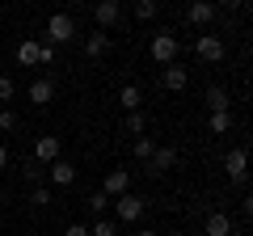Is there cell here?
Segmentation results:
<instances>
[{"instance_id": "1", "label": "cell", "mask_w": 253, "mask_h": 236, "mask_svg": "<svg viewBox=\"0 0 253 236\" xmlns=\"http://www.w3.org/2000/svg\"><path fill=\"white\" fill-rule=\"evenodd\" d=\"M148 51H152V59L161 68H169V64H177V51H181V42H177V34H169V30H161V34H152V42H148Z\"/></svg>"}, {"instance_id": "2", "label": "cell", "mask_w": 253, "mask_h": 236, "mask_svg": "<svg viewBox=\"0 0 253 236\" xmlns=\"http://www.w3.org/2000/svg\"><path fill=\"white\" fill-rule=\"evenodd\" d=\"M72 38H76V17H72V13H51V17H46V42H72Z\"/></svg>"}, {"instance_id": "3", "label": "cell", "mask_w": 253, "mask_h": 236, "mask_svg": "<svg viewBox=\"0 0 253 236\" xmlns=\"http://www.w3.org/2000/svg\"><path fill=\"white\" fill-rule=\"evenodd\" d=\"M148 211V198H139V194H123V198H114V224H139Z\"/></svg>"}, {"instance_id": "4", "label": "cell", "mask_w": 253, "mask_h": 236, "mask_svg": "<svg viewBox=\"0 0 253 236\" xmlns=\"http://www.w3.org/2000/svg\"><path fill=\"white\" fill-rule=\"evenodd\" d=\"M101 194H106V198H123V194H131V169H110Z\"/></svg>"}, {"instance_id": "5", "label": "cell", "mask_w": 253, "mask_h": 236, "mask_svg": "<svg viewBox=\"0 0 253 236\" xmlns=\"http://www.w3.org/2000/svg\"><path fill=\"white\" fill-rule=\"evenodd\" d=\"M46 182H51L55 190H68V186L76 182V164H68V160H55V164H46Z\"/></svg>"}, {"instance_id": "6", "label": "cell", "mask_w": 253, "mask_h": 236, "mask_svg": "<svg viewBox=\"0 0 253 236\" xmlns=\"http://www.w3.org/2000/svg\"><path fill=\"white\" fill-rule=\"evenodd\" d=\"M93 21H97L101 30L118 26V21H123V4H118V0H101V4H93Z\"/></svg>"}, {"instance_id": "7", "label": "cell", "mask_w": 253, "mask_h": 236, "mask_svg": "<svg viewBox=\"0 0 253 236\" xmlns=\"http://www.w3.org/2000/svg\"><path fill=\"white\" fill-rule=\"evenodd\" d=\"M194 55H199L203 64H219V59H224V42H219L215 34H203L199 42H194Z\"/></svg>"}, {"instance_id": "8", "label": "cell", "mask_w": 253, "mask_h": 236, "mask_svg": "<svg viewBox=\"0 0 253 236\" xmlns=\"http://www.w3.org/2000/svg\"><path fill=\"white\" fill-rule=\"evenodd\" d=\"M215 4H207V0H194V4H186V21L190 26H211L215 21Z\"/></svg>"}, {"instance_id": "9", "label": "cell", "mask_w": 253, "mask_h": 236, "mask_svg": "<svg viewBox=\"0 0 253 236\" xmlns=\"http://www.w3.org/2000/svg\"><path fill=\"white\" fill-rule=\"evenodd\" d=\"M34 160L38 164H55V160H59V135H42V139H38V144H34Z\"/></svg>"}, {"instance_id": "10", "label": "cell", "mask_w": 253, "mask_h": 236, "mask_svg": "<svg viewBox=\"0 0 253 236\" xmlns=\"http://www.w3.org/2000/svg\"><path fill=\"white\" fill-rule=\"evenodd\" d=\"M161 84H165V89H169V93H181V89H186V84H190V72H186V68H181V64H169V68H165V72H161Z\"/></svg>"}, {"instance_id": "11", "label": "cell", "mask_w": 253, "mask_h": 236, "mask_svg": "<svg viewBox=\"0 0 253 236\" xmlns=\"http://www.w3.org/2000/svg\"><path fill=\"white\" fill-rule=\"evenodd\" d=\"M26 97L34 101V106H51V101H55V80H51V76L34 80V84H30V93H26Z\"/></svg>"}, {"instance_id": "12", "label": "cell", "mask_w": 253, "mask_h": 236, "mask_svg": "<svg viewBox=\"0 0 253 236\" xmlns=\"http://www.w3.org/2000/svg\"><path fill=\"white\" fill-rule=\"evenodd\" d=\"M245 148H228V156H224V169H228V177L232 182H245Z\"/></svg>"}, {"instance_id": "13", "label": "cell", "mask_w": 253, "mask_h": 236, "mask_svg": "<svg viewBox=\"0 0 253 236\" xmlns=\"http://www.w3.org/2000/svg\"><path fill=\"white\" fill-rule=\"evenodd\" d=\"M203 232H207V236H232V219H228V211H211L207 224H203Z\"/></svg>"}, {"instance_id": "14", "label": "cell", "mask_w": 253, "mask_h": 236, "mask_svg": "<svg viewBox=\"0 0 253 236\" xmlns=\"http://www.w3.org/2000/svg\"><path fill=\"white\" fill-rule=\"evenodd\" d=\"M148 164H152V173H169L173 164H177V148H156Z\"/></svg>"}, {"instance_id": "15", "label": "cell", "mask_w": 253, "mask_h": 236, "mask_svg": "<svg viewBox=\"0 0 253 236\" xmlns=\"http://www.w3.org/2000/svg\"><path fill=\"white\" fill-rule=\"evenodd\" d=\"M118 101H123V110H126V114H135V110L144 106V89H139V84H123Z\"/></svg>"}, {"instance_id": "16", "label": "cell", "mask_w": 253, "mask_h": 236, "mask_svg": "<svg viewBox=\"0 0 253 236\" xmlns=\"http://www.w3.org/2000/svg\"><path fill=\"white\" fill-rule=\"evenodd\" d=\"M207 110L211 114H228V89L224 84H211L207 89Z\"/></svg>"}, {"instance_id": "17", "label": "cell", "mask_w": 253, "mask_h": 236, "mask_svg": "<svg viewBox=\"0 0 253 236\" xmlns=\"http://www.w3.org/2000/svg\"><path fill=\"white\" fill-rule=\"evenodd\" d=\"M84 55H89V59H106L110 55V34H93L89 42H84Z\"/></svg>"}, {"instance_id": "18", "label": "cell", "mask_w": 253, "mask_h": 236, "mask_svg": "<svg viewBox=\"0 0 253 236\" xmlns=\"http://www.w3.org/2000/svg\"><path fill=\"white\" fill-rule=\"evenodd\" d=\"M17 64H21V68H34V64H38V42H34V38L17 42Z\"/></svg>"}, {"instance_id": "19", "label": "cell", "mask_w": 253, "mask_h": 236, "mask_svg": "<svg viewBox=\"0 0 253 236\" xmlns=\"http://www.w3.org/2000/svg\"><path fill=\"white\" fill-rule=\"evenodd\" d=\"M21 173H26V182H30V186H42V177H46V164L26 160V169H21Z\"/></svg>"}, {"instance_id": "20", "label": "cell", "mask_w": 253, "mask_h": 236, "mask_svg": "<svg viewBox=\"0 0 253 236\" xmlns=\"http://www.w3.org/2000/svg\"><path fill=\"white\" fill-rule=\"evenodd\" d=\"M26 202H30V207H38V211H42V207H51V190H46V186H34Z\"/></svg>"}, {"instance_id": "21", "label": "cell", "mask_w": 253, "mask_h": 236, "mask_svg": "<svg viewBox=\"0 0 253 236\" xmlns=\"http://www.w3.org/2000/svg\"><path fill=\"white\" fill-rule=\"evenodd\" d=\"M156 13H161V4H156V0H139V4H135V17H139V21H152Z\"/></svg>"}, {"instance_id": "22", "label": "cell", "mask_w": 253, "mask_h": 236, "mask_svg": "<svg viewBox=\"0 0 253 236\" xmlns=\"http://www.w3.org/2000/svg\"><path fill=\"white\" fill-rule=\"evenodd\" d=\"M152 152H156V144H152L148 135H139V139H135V160H152Z\"/></svg>"}, {"instance_id": "23", "label": "cell", "mask_w": 253, "mask_h": 236, "mask_svg": "<svg viewBox=\"0 0 253 236\" xmlns=\"http://www.w3.org/2000/svg\"><path fill=\"white\" fill-rule=\"evenodd\" d=\"M89 236H118V224L114 219H97V224L89 228Z\"/></svg>"}, {"instance_id": "24", "label": "cell", "mask_w": 253, "mask_h": 236, "mask_svg": "<svg viewBox=\"0 0 253 236\" xmlns=\"http://www.w3.org/2000/svg\"><path fill=\"white\" fill-rule=\"evenodd\" d=\"M126 131H131V135H144V131H148V118L139 114V110H135V114H126Z\"/></svg>"}, {"instance_id": "25", "label": "cell", "mask_w": 253, "mask_h": 236, "mask_svg": "<svg viewBox=\"0 0 253 236\" xmlns=\"http://www.w3.org/2000/svg\"><path fill=\"white\" fill-rule=\"evenodd\" d=\"M228 127H232V110L228 114H211V131L215 135H228Z\"/></svg>"}, {"instance_id": "26", "label": "cell", "mask_w": 253, "mask_h": 236, "mask_svg": "<svg viewBox=\"0 0 253 236\" xmlns=\"http://www.w3.org/2000/svg\"><path fill=\"white\" fill-rule=\"evenodd\" d=\"M106 207H110V198H106L101 190H97V194H89V211H93V215H101Z\"/></svg>"}, {"instance_id": "27", "label": "cell", "mask_w": 253, "mask_h": 236, "mask_svg": "<svg viewBox=\"0 0 253 236\" xmlns=\"http://www.w3.org/2000/svg\"><path fill=\"white\" fill-rule=\"evenodd\" d=\"M0 131H17V114L13 110H0Z\"/></svg>"}, {"instance_id": "28", "label": "cell", "mask_w": 253, "mask_h": 236, "mask_svg": "<svg viewBox=\"0 0 253 236\" xmlns=\"http://www.w3.org/2000/svg\"><path fill=\"white\" fill-rule=\"evenodd\" d=\"M13 93H17V84L9 76H0V101H13Z\"/></svg>"}, {"instance_id": "29", "label": "cell", "mask_w": 253, "mask_h": 236, "mask_svg": "<svg viewBox=\"0 0 253 236\" xmlns=\"http://www.w3.org/2000/svg\"><path fill=\"white\" fill-rule=\"evenodd\" d=\"M63 236H89V224H68V232Z\"/></svg>"}, {"instance_id": "30", "label": "cell", "mask_w": 253, "mask_h": 236, "mask_svg": "<svg viewBox=\"0 0 253 236\" xmlns=\"http://www.w3.org/2000/svg\"><path fill=\"white\" fill-rule=\"evenodd\" d=\"M4 164H9V148L0 144V169H4Z\"/></svg>"}, {"instance_id": "31", "label": "cell", "mask_w": 253, "mask_h": 236, "mask_svg": "<svg viewBox=\"0 0 253 236\" xmlns=\"http://www.w3.org/2000/svg\"><path fill=\"white\" fill-rule=\"evenodd\" d=\"M135 236H156V232H152V228H139V232H135Z\"/></svg>"}, {"instance_id": "32", "label": "cell", "mask_w": 253, "mask_h": 236, "mask_svg": "<svg viewBox=\"0 0 253 236\" xmlns=\"http://www.w3.org/2000/svg\"><path fill=\"white\" fill-rule=\"evenodd\" d=\"M4 198H9V194H4V190H0V202H4Z\"/></svg>"}]
</instances>
